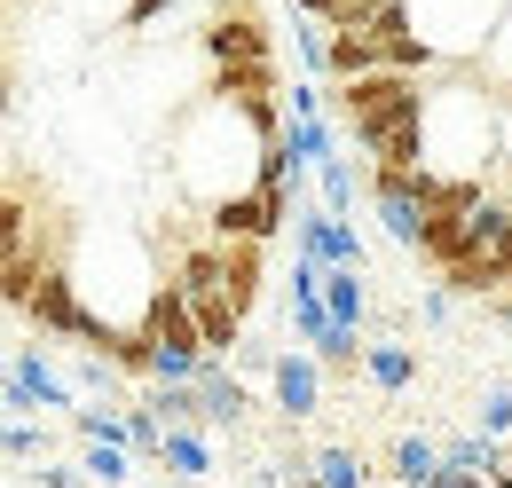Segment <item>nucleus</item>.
<instances>
[{"instance_id":"nucleus-1","label":"nucleus","mask_w":512,"mask_h":488,"mask_svg":"<svg viewBox=\"0 0 512 488\" xmlns=\"http://www.w3.org/2000/svg\"><path fill=\"white\" fill-rule=\"evenodd\" d=\"M442 87L418 95V166L426 174H497V95L465 71L442 63Z\"/></svg>"},{"instance_id":"nucleus-2","label":"nucleus","mask_w":512,"mask_h":488,"mask_svg":"<svg viewBox=\"0 0 512 488\" xmlns=\"http://www.w3.org/2000/svg\"><path fill=\"white\" fill-rule=\"evenodd\" d=\"M292 221V189L284 182H245V189H221L205 197V237L229 244V237H253V244H276Z\"/></svg>"},{"instance_id":"nucleus-3","label":"nucleus","mask_w":512,"mask_h":488,"mask_svg":"<svg viewBox=\"0 0 512 488\" xmlns=\"http://www.w3.org/2000/svg\"><path fill=\"white\" fill-rule=\"evenodd\" d=\"M402 8H410V32L442 63H473V48L489 40V24L505 16V0H402Z\"/></svg>"},{"instance_id":"nucleus-4","label":"nucleus","mask_w":512,"mask_h":488,"mask_svg":"<svg viewBox=\"0 0 512 488\" xmlns=\"http://www.w3.org/2000/svg\"><path fill=\"white\" fill-rule=\"evenodd\" d=\"M16 315H24L40 339H79V347H87V339H95V323H103V315H87V300H79V276H71L64 260H48V268H40L32 300L16 307Z\"/></svg>"},{"instance_id":"nucleus-5","label":"nucleus","mask_w":512,"mask_h":488,"mask_svg":"<svg viewBox=\"0 0 512 488\" xmlns=\"http://www.w3.org/2000/svg\"><path fill=\"white\" fill-rule=\"evenodd\" d=\"M197 56L205 63H245V56H276V24L260 16L253 0H221L213 24L197 32Z\"/></svg>"},{"instance_id":"nucleus-6","label":"nucleus","mask_w":512,"mask_h":488,"mask_svg":"<svg viewBox=\"0 0 512 488\" xmlns=\"http://www.w3.org/2000/svg\"><path fill=\"white\" fill-rule=\"evenodd\" d=\"M221 300L237 307L245 323L260 315V300H268V244H253V237L221 244Z\"/></svg>"},{"instance_id":"nucleus-7","label":"nucleus","mask_w":512,"mask_h":488,"mask_svg":"<svg viewBox=\"0 0 512 488\" xmlns=\"http://www.w3.org/2000/svg\"><path fill=\"white\" fill-rule=\"evenodd\" d=\"M268 386H276V410H284V418H316L323 410V363L308 347H276Z\"/></svg>"},{"instance_id":"nucleus-8","label":"nucleus","mask_w":512,"mask_h":488,"mask_svg":"<svg viewBox=\"0 0 512 488\" xmlns=\"http://www.w3.org/2000/svg\"><path fill=\"white\" fill-rule=\"evenodd\" d=\"M190 300V323H197V355H221L229 363V347L245 339V315L221 300V292H182Z\"/></svg>"},{"instance_id":"nucleus-9","label":"nucleus","mask_w":512,"mask_h":488,"mask_svg":"<svg viewBox=\"0 0 512 488\" xmlns=\"http://www.w3.org/2000/svg\"><path fill=\"white\" fill-rule=\"evenodd\" d=\"M150 465H166L174 481H205V473H213L205 426H158V449H150Z\"/></svg>"},{"instance_id":"nucleus-10","label":"nucleus","mask_w":512,"mask_h":488,"mask_svg":"<svg viewBox=\"0 0 512 488\" xmlns=\"http://www.w3.org/2000/svg\"><path fill=\"white\" fill-rule=\"evenodd\" d=\"M355 370H363L379 394H402V386L418 378V347H402V339H363V347H355Z\"/></svg>"},{"instance_id":"nucleus-11","label":"nucleus","mask_w":512,"mask_h":488,"mask_svg":"<svg viewBox=\"0 0 512 488\" xmlns=\"http://www.w3.org/2000/svg\"><path fill=\"white\" fill-rule=\"evenodd\" d=\"M363 284H371L363 268H316L323 315H331V323H347V331H363V315H371V292H363Z\"/></svg>"},{"instance_id":"nucleus-12","label":"nucleus","mask_w":512,"mask_h":488,"mask_svg":"<svg viewBox=\"0 0 512 488\" xmlns=\"http://www.w3.org/2000/svg\"><path fill=\"white\" fill-rule=\"evenodd\" d=\"M8 378H16V386H24V394H32V402H40V410H71V402H79V394H71L64 378H56V370H48V355H40V339H32V347H16V355H8Z\"/></svg>"},{"instance_id":"nucleus-13","label":"nucleus","mask_w":512,"mask_h":488,"mask_svg":"<svg viewBox=\"0 0 512 488\" xmlns=\"http://www.w3.org/2000/svg\"><path fill=\"white\" fill-rule=\"evenodd\" d=\"M465 71H473L489 95H497V87H512V0H505V16L489 24V40L473 48V63H465Z\"/></svg>"},{"instance_id":"nucleus-14","label":"nucleus","mask_w":512,"mask_h":488,"mask_svg":"<svg viewBox=\"0 0 512 488\" xmlns=\"http://www.w3.org/2000/svg\"><path fill=\"white\" fill-rule=\"evenodd\" d=\"M166 276H174V292H221V244H213V237L182 244Z\"/></svg>"},{"instance_id":"nucleus-15","label":"nucleus","mask_w":512,"mask_h":488,"mask_svg":"<svg viewBox=\"0 0 512 488\" xmlns=\"http://www.w3.org/2000/svg\"><path fill=\"white\" fill-rule=\"evenodd\" d=\"M308 174H316V205H323V213H355V189H363V174H355L339 150H331V158H316Z\"/></svg>"},{"instance_id":"nucleus-16","label":"nucleus","mask_w":512,"mask_h":488,"mask_svg":"<svg viewBox=\"0 0 512 488\" xmlns=\"http://www.w3.org/2000/svg\"><path fill=\"white\" fill-rule=\"evenodd\" d=\"M79 481L127 488V481H134V449H127V441H87V457H79Z\"/></svg>"},{"instance_id":"nucleus-17","label":"nucleus","mask_w":512,"mask_h":488,"mask_svg":"<svg viewBox=\"0 0 512 488\" xmlns=\"http://www.w3.org/2000/svg\"><path fill=\"white\" fill-rule=\"evenodd\" d=\"M308 473H316V488H371V465H363V449H316L308 457Z\"/></svg>"},{"instance_id":"nucleus-18","label":"nucleus","mask_w":512,"mask_h":488,"mask_svg":"<svg viewBox=\"0 0 512 488\" xmlns=\"http://www.w3.org/2000/svg\"><path fill=\"white\" fill-rule=\"evenodd\" d=\"M434 465H442V449H434L426 433H402V441H394V488H426Z\"/></svg>"},{"instance_id":"nucleus-19","label":"nucleus","mask_w":512,"mask_h":488,"mask_svg":"<svg viewBox=\"0 0 512 488\" xmlns=\"http://www.w3.org/2000/svg\"><path fill=\"white\" fill-rule=\"evenodd\" d=\"M308 24H323V32H339V24H371L379 16V0H292Z\"/></svg>"},{"instance_id":"nucleus-20","label":"nucleus","mask_w":512,"mask_h":488,"mask_svg":"<svg viewBox=\"0 0 512 488\" xmlns=\"http://www.w3.org/2000/svg\"><path fill=\"white\" fill-rule=\"evenodd\" d=\"M24 237H32V197H24L16 182H0V260H8Z\"/></svg>"},{"instance_id":"nucleus-21","label":"nucleus","mask_w":512,"mask_h":488,"mask_svg":"<svg viewBox=\"0 0 512 488\" xmlns=\"http://www.w3.org/2000/svg\"><path fill=\"white\" fill-rule=\"evenodd\" d=\"M481 433H489V441H512V386H489V394H481Z\"/></svg>"},{"instance_id":"nucleus-22","label":"nucleus","mask_w":512,"mask_h":488,"mask_svg":"<svg viewBox=\"0 0 512 488\" xmlns=\"http://www.w3.org/2000/svg\"><path fill=\"white\" fill-rule=\"evenodd\" d=\"M229 363L245 370V378H268V363H276V347H260V339H237V347H229Z\"/></svg>"},{"instance_id":"nucleus-23","label":"nucleus","mask_w":512,"mask_h":488,"mask_svg":"<svg viewBox=\"0 0 512 488\" xmlns=\"http://www.w3.org/2000/svg\"><path fill=\"white\" fill-rule=\"evenodd\" d=\"M48 449V433H32V426H0V457H40Z\"/></svg>"},{"instance_id":"nucleus-24","label":"nucleus","mask_w":512,"mask_h":488,"mask_svg":"<svg viewBox=\"0 0 512 488\" xmlns=\"http://www.w3.org/2000/svg\"><path fill=\"white\" fill-rule=\"evenodd\" d=\"M497 174H512V87H497Z\"/></svg>"},{"instance_id":"nucleus-25","label":"nucleus","mask_w":512,"mask_h":488,"mask_svg":"<svg viewBox=\"0 0 512 488\" xmlns=\"http://www.w3.org/2000/svg\"><path fill=\"white\" fill-rule=\"evenodd\" d=\"M426 488H481V473H473V465H457V457H442V465H434V481Z\"/></svg>"},{"instance_id":"nucleus-26","label":"nucleus","mask_w":512,"mask_h":488,"mask_svg":"<svg viewBox=\"0 0 512 488\" xmlns=\"http://www.w3.org/2000/svg\"><path fill=\"white\" fill-rule=\"evenodd\" d=\"M8 111H16V79L0 71V119H8Z\"/></svg>"},{"instance_id":"nucleus-27","label":"nucleus","mask_w":512,"mask_h":488,"mask_svg":"<svg viewBox=\"0 0 512 488\" xmlns=\"http://www.w3.org/2000/svg\"><path fill=\"white\" fill-rule=\"evenodd\" d=\"M166 488H205V481H166Z\"/></svg>"},{"instance_id":"nucleus-28","label":"nucleus","mask_w":512,"mask_h":488,"mask_svg":"<svg viewBox=\"0 0 512 488\" xmlns=\"http://www.w3.org/2000/svg\"><path fill=\"white\" fill-rule=\"evenodd\" d=\"M0 182H8V174H0Z\"/></svg>"},{"instance_id":"nucleus-29","label":"nucleus","mask_w":512,"mask_h":488,"mask_svg":"<svg viewBox=\"0 0 512 488\" xmlns=\"http://www.w3.org/2000/svg\"><path fill=\"white\" fill-rule=\"evenodd\" d=\"M213 8H221V0H213Z\"/></svg>"},{"instance_id":"nucleus-30","label":"nucleus","mask_w":512,"mask_h":488,"mask_svg":"<svg viewBox=\"0 0 512 488\" xmlns=\"http://www.w3.org/2000/svg\"><path fill=\"white\" fill-rule=\"evenodd\" d=\"M0 370H8V363H0Z\"/></svg>"}]
</instances>
